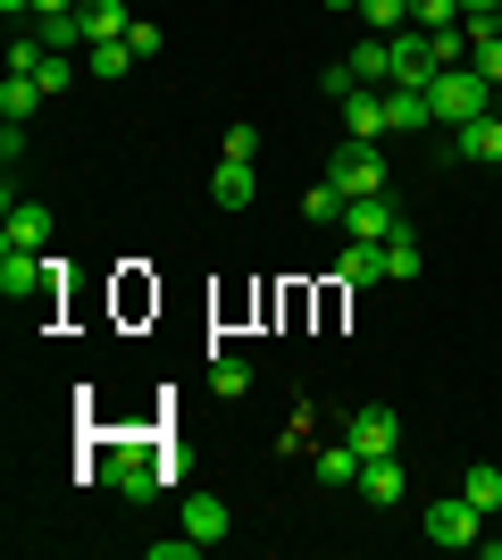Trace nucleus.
Instances as JSON below:
<instances>
[{"label": "nucleus", "mask_w": 502, "mask_h": 560, "mask_svg": "<svg viewBox=\"0 0 502 560\" xmlns=\"http://www.w3.org/2000/svg\"><path fill=\"white\" fill-rule=\"evenodd\" d=\"M486 93H494V84H486L478 68H444L428 84V109H435V126H469V117H486Z\"/></svg>", "instance_id": "obj_1"}, {"label": "nucleus", "mask_w": 502, "mask_h": 560, "mask_svg": "<svg viewBox=\"0 0 502 560\" xmlns=\"http://www.w3.org/2000/svg\"><path fill=\"white\" fill-rule=\"evenodd\" d=\"M419 527H428V544H444V552H469V544L486 536V511L469 502V493H444V502L419 511Z\"/></svg>", "instance_id": "obj_2"}, {"label": "nucleus", "mask_w": 502, "mask_h": 560, "mask_svg": "<svg viewBox=\"0 0 502 560\" xmlns=\"http://www.w3.org/2000/svg\"><path fill=\"white\" fill-rule=\"evenodd\" d=\"M385 50H394V84H419V93H428L435 75H444V59H435V34H428V25H394V34H385Z\"/></svg>", "instance_id": "obj_3"}, {"label": "nucleus", "mask_w": 502, "mask_h": 560, "mask_svg": "<svg viewBox=\"0 0 502 560\" xmlns=\"http://www.w3.org/2000/svg\"><path fill=\"white\" fill-rule=\"evenodd\" d=\"M327 176L352 192V201H360V192H385V142H352V135H343V142H335V160H327Z\"/></svg>", "instance_id": "obj_4"}, {"label": "nucleus", "mask_w": 502, "mask_h": 560, "mask_svg": "<svg viewBox=\"0 0 502 560\" xmlns=\"http://www.w3.org/2000/svg\"><path fill=\"white\" fill-rule=\"evenodd\" d=\"M343 444H352L360 460H385V452L402 444V419H394V410H385V401H360L352 419H343Z\"/></svg>", "instance_id": "obj_5"}, {"label": "nucleus", "mask_w": 502, "mask_h": 560, "mask_svg": "<svg viewBox=\"0 0 502 560\" xmlns=\"http://www.w3.org/2000/svg\"><path fill=\"white\" fill-rule=\"evenodd\" d=\"M343 234H352V243H394V234H402V210H394L385 192H360V201H343Z\"/></svg>", "instance_id": "obj_6"}, {"label": "nucleus", "mask_w": 502, "mask_h": 560, "mask_svg": "<svg viewBox=\"0 0 502 560\" xmlns=\"http://www.w3.org/2000/svg\"><path fill=\"white\" fill-rule=\"evenodd\" d=\"M210 201L218 210H252V201H260V160H218Z\"/></svg>", "instance_id": "obj_7"}, {"label": "nucleus", "mask_w": 502, "mask_h": 560, "mask_svg": "<svg viewBox=\"0 0 502 560\" xmlns=\"http://www.w3.org/2000/svg\"><path fill=\"white\" fill-rule=\"evenodd\" d=\"M50 243V210L43 201H9V218H0V252H43Z\"/></svg>", "instance_id": "obj_8"}, {"label": "nucleus", "mask_w": 502, "mask_h": 560, "mask_svg": "<svg viewBox=\"0 0 502 560\" xmlns=\"http://www.w3.org/2000/svg\"><path fill=\"white\" fill-rule=\"evenodd\" d=\"M453 160H478V167H502V117H469V126H453Z\"/></svg>", "instance_id": "obj_9"}, {"label": "nucleus", "mask_w": 502, "mask_h": 560, "mask_svg": "<svg viewBox=\"0 0 502 560\" xmlns=\"http://www.w3.org/2000/svg\"><path fill=\"white\" fill-rule=\"evenodd\" d=\"M343 135L352 142H385V93L377 84H352V93H343Z\"/></svg>", "instance_id": "obj_10"}, {"label": "nucleus", "mask_w": 502, "mask_h": 560, "mask_svg": "<svg viewBox=\"0 0 502 560\" xmlns=\"http://www.w3.org/2000/svg\"><path fill=\"white\" fill-rule=\"evenodd\" d=\"M101 477H109L126 502H151V493H160V452H118V468H101Z\"/></svg>", "instance_id": "obj_11"}, {"label": "nucleus", "mask_w": 502, "mask_h": 560, "mask_svg": "<svg viewBox=\"0 0 502 560\" xmlns=\"http://www.w3.org/2000/svg\"><path fill=\"white\" fill-rule=\"evenodd\" d=\"M419 126H435L428 93L419 84H385V135H419Z\"/></svg>", "instance_id": "obj_12"}, {"label": "nucleus", "mask_w": 502, "mask_h": 560, "mask_svg": "<svg viewBox=\"0 0 502 560\" xmlns=\"http://www.w3.org/2000/svg\"><path fill=\"white\" fill-rule=\"evenodd\" d=\"M410 493V477H402V460L385 452V460H360V502H377V511H394Z\"/></svg>", "instance_id": "obj_13"}, {"label": "nucleus", "mask_w": 502, "mask_h": 560, "mask_svg": "<svg viewBox=\"0 0 502 560\" xmlns=\"http://www.w3.org/2000/svg\"><path fill=\"white\" fill-rule=\"evenodd\" d=\"M75 18H84V50H93V43H126V25H135V9H126V0H84Z\"/></svg>", "instance_id": "obj_14"}, {"label": "nucleus", "mask_w": 502, "mask_h": 560, "mask_svg": "<svg viewBox=\"0 0 502 560\" xmlns=\"http://www.w3.org/2000/svg\"><path fill=\"white\" fill-rule=\"evenodd\" d=\"M226 527H235V518H226V502H218V493H185V536H201L218 552V544H226Z\"/></svg>", "instance_id": "obj_15"}, {"label": "nucleus", "mask_w": 502, "mask_h": 560, "mask_svg": "<svg viewBox=\"0 0 502 560\" xmlns=\"http://www.w3.org/2000/svg\"><path fill=\"white\" fill-rule=\"evenodd\" d=\"M335 277L352 284V293H369V284H385V243H343V259H335Z\"/></svg>", "instance_id": "obj_16"}, {"label": "nucleus", "mask_w": 502, "mask_h": 560, "mask_svg": "<svg viewBox=\"0 0 502 560\" xmlns=\"http://www.w3.org/2000/svg\"><path fill=\"white\" fill-rule=\"evenodd\" d=\"M0 293H9V302H34V293H43V252H0Z\"/></svg>", "instance_id": "obj_17"}, {"label": "nucleus", "mask_w": 502, "mask_h": 560, "mask_svg": "<svg viewBox=\"0 0 502 560\" xmlns=\"http://www.w3.org/2000/svg\"><path fill=\"white\" fill-rule=\"evenodd\" d=\"M43 84H34V75H17V68H9V75H0V117H9V126H25V117H34V109H43Z\"/></svg>", "instance_id": "obj_18"}, {"label": "nucleus", "mask_w": 502, "mask_h": 560, "mask_svg": "<svg viewBox=\"0 0 502 560\" xmlns=\"http://www.w3.org/2000/svg\"><path fill=\"white\" fill-rule=\"evenodd\" d=\"M343 59H352V75H360V84H377V93H385V84H394V50H385V34H369V43H352V50H343Z\"/></svg>", "instance_id": "obj_19"}, {"label": "nucleus", "mask_w": 502, "mask_h": 560, "mask_svg": "<svg viewBox=\"0 0 502 560\" xmlns=\"http://www.w3.org/2000/svg\"><path fill=\"white\" fill-rule=\"evenodd\" d=\"M311 477H318V486H327V493L360 486V452H352V444H327V452H318V460H311Z\"/></svg>", "instance_id": "obj_20"}, {"label": "nucleus", "mask_w": 502, "mask_h": 560, "mask_svg": "<svg viewBox=\"0 0 502 560\" xmlns=\"http://www.w3.org/2000/svg\"><path fill=\"white\" fill-rule=\"evenodd\" d=\"M343 201H352V192L335 185V176H318V185L302 192V218H311V226H335V218H343Z\"/></svg>", "instance_id": "obj_21"}, {"label": "nucleus", "mask_w": 502, "mask_h": 560, "mask_svg": "<svg viewBox=\"0 0 502 560\" xmlns=\"http://www.w3.org/2000/svg\"><path fill=\"white\" fill-rule=\"evenodd\" d=\"M210 385H218L226 401L252 394V360H243V351H210Z\"/></svg>", "instance_id": "obj_22"}, {"label": "nucleus", "mask_w": 502, "mask_h": 560, "mask_svg": "<svg viewBox=\"0 0 502 560\" xmlns=\"http://www.w3.org/2000/svg\"><path fill=\"white\" fill-rule=\"evenodd\" d=\"M84 75L118 84V75H135V50H126V43H93V50H84Z\"/></svg>", "instance_id": "obj_23"}, {"label": "nucleus", "mask_w": 502, "mask_h": 560, "mask_svg": "<svg viewBox=\"0 0 502 560\" xmlns=\"http://www.w3.org/2000/svg\"><path fill=\"white\" fill-rule=\"evenodd\" d=\"M34 34H43V50H84V18H75V9H59V18H34Z\"/></svg>", "instance_id": "obj_24"}, {"label": "nucleus", "mask_w": 502, "mask_h": 560, "mask_svg": "<svg viewBox=\"0 0 502 560\" xmlns=\"http://www.w3.org/2000/svg\"><path fill=\"white\" fill-rule=\"evenodd\" d=\"M385 277H394V284H419V234H394V243H385Z\"/></svg>", "instance_id": "obj_25"}, {"label": "nucleus", "mask_w": 502, "mask_h": 560, "mask_svg": "<svg viewBox=\"0 0 502 560\" xmlns=\"http://www.w3.org/2000/svg\"><path fill=\"white\" fill-rule=\"evenodd\" d=\"M460 493H469V502H478V511H502V468H460Z\"/></svg>", "instance_id": "obj_26"}, {"label": "nucleus", "mask_w": 502, "mask_h": 560, "mask_svg": "<svg viewBox=\"0 0 502 560\" xmlns=\"http://www.w3.org/2000/svg\"><path fill=\"white\" fill-rule=\"evenodd\" d=\"M352 18L369 25V34H394V25H410V0H360Z\"/></svg>", "instance_id": "obj_27"}, {"label": "nucleus", "mask_w": 502, "mask_h": 560, "mask_svg": "<svg viewBox=\"0 0 502 560\" xmlns=\"http://www.w3.org/2000/svg\"><path fill=\"white\" fill-rule=\"evenodd\" d=\"M469 9L460 0H410V25H428V34H444V25H460Z\"/></svg>", "instance_id": "obj_28"}, {"label": "nucleus", "mask_w": 502, "mask_h": 560, "mask_svg": "<svg viewBox=\"0 0 502 560\" xmlns=\"http://www.w3.org/2000/svg\"><path fill=\"white\" fill-rule=\"evenodd\" d=\"M34 84H43V93H68L75 84V50H50L43 68H34Z\"/></svg>", "instance_id": "obj_29"}, {"label": "nucleus", "mask_w": 502, "mask_h": 560, "mask_svg": "<svg viewBox=\"0 0 502 560\" xmlns=\"http://www.w3.org/2000/svg\"><path fill=\"white\" fill-rule=\"evenodd\" d=\"M218 160H260V126H226V135H218Z\"/></svg>", "instance_id": "obj_30"}, {"label": "nucleus", "mask_w": 502, "mask_h": 560, "mask_svg": "<svg viewBox=\"0 0 502 560\" xmlns=\"http://www.w3.org/2000/svg\"><path fill=\"white\" fill-rule=\"evenodd\" d=\"M160 43H167V34H160L151 18H135V25H126V50H135V59H160Z\"/></svg>", "instance_id": "obj_31"}, {"label": "nucleus", "mask_w": 502, "mask_h": 560, "mask_svg": "<svg viewBox=\"0 0 502 560\" xmlns=\"http://www.w3.org/2000/svg\"><path fill=\"white\" fill-rule=\"evenodd\" d=\"M43 59H50V50H43V34H17V43H9V68H17V75H34Z\"/></svg>", "instance_id": "obj_32"}, {"label": "nucleus", "mask_w": 502, "mask_h": 560, "mask_svg": "<svg viewBox=\"0 0 502 560\" xmlns=\"http://www.w3.org/2000/svg\"><path fill=\"white\" fill-rule=\"evenodd\" d=\"M352 84H360V75H352V59H335V68H318V93H327V101H343Z\"/></svg>", "instance_id": "obj_33"}, {"label": "nucleus", "mask_w": 502, "mask_h": 560, "mask_svg": "<svg viewBox=\"0 0 502 560\" xmlns=\"http://www.w3.org/2000/svg\"><path fill=\"white\" fill-rule=\"evenodd\" d=\"M192 552H210V544H201V536H160V544H151V560H192Z\"/></svg>", "instance_id": "obj_34"}, {"label": "nucleus", "mask_w": 502, "mask_h": 560, "mask_svg": "<svg viewBox=\"0 0 502 560\" xmlns=\"http://www.w3.org/2000/svg\"><path fill=\"white\" fill-rule=\"evenodd\" d=\"M59 9H84V0H34V18H59Z\"/></svg>", "instance_id": "obj_35"}, {"label": "nucleus", "mask_w": 502, "mask_h": 560, "mask_svg": "<svg viewBox=\"0 0 502 560\" xmlns=\"http://www.w3.org/2000/svg\"><path fill=\"white\" fill-rule=\"evenodd\" d=\"M460 9H469V18H494V9H502V0H460Z\"/></svg>", "instance_id": "obj_36"}, {"label": "nucleus", "mask_w": 502, "mask_h": 560, "mask_svg": "<svg viewBox=\"0 0 502 560\" xmlns=\"http://www.w3.org/2000/svg\"><path fill=\"white\" fill-rule=\"evenodd\" d=\"M0 9H9V18H34V0H0Z\"/></svg>", "instance_id": "obj_37"}, {"label": "nucleus", "mask_w": 502, "mask_h": 560, "mask_svg": "<svg viewBox=\"0 0 502 560\" xmlns=\"http://www.w3.org/2000/svg\"><path fill=\"white\" fill-rule=\"evenodd\" d=\"M327 9H360V0H327Z\"/></svg>", "instance_id": "obj_38"}, {"label": "nucleus", "mask_w": 502, "mask_h": 560, "mask_svg": "<svg viewBox=\"0 0 502 560\" xmlns=\"http://www.w3.org/2000/svg\"><path fill=\"white\" fill-rule=\"evenodd\" d=\"M494 34H502V9H494Z\"/></svg>", "instance_id": "obj_39"}, {"label": "nucleus", "mask_w": 502, "mask_h": 560, "mask_svg": "<svg viewBox=\"0 0 502 560\" xmlns=\"http://www.w3.org/2000/svg\"><path fill=\"white\" fill-rule=\"evenodd\" d=\"M494 176H502V167H494Z\"/></svg>", "instance_id": "obj_40"}]
</instances>
